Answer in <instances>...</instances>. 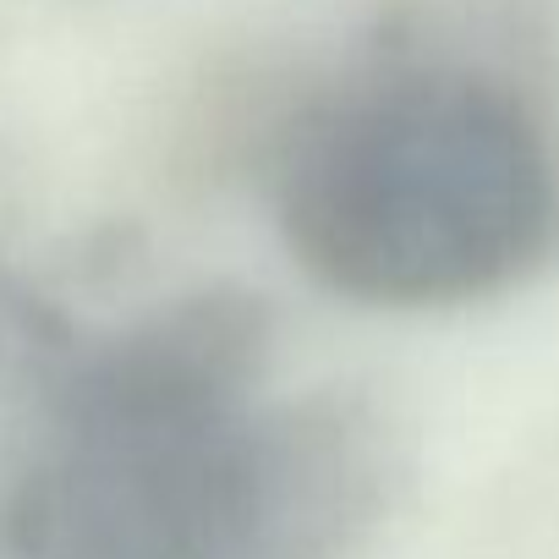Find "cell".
<instances>
[{"label":"cell","instance_id":"6da1fadb","mask_svg":"<svg viewBox=\"0 0 559 559\" xmlns=\"http://www.w3.org/2000/svg\"><path fill=\"white\" fill-rule=\"evenodd\" d=\"M269 313L209 286L83 330L7 439L17 559H346L395 483L384 417L341 390L263 395Z\"/></svg>","mask_w":559,"mask_h":559},{"label":"cell","instance_id":"7a4b0ae2","mask_svg":"<svg viewBox=\"0 0 559 559\" xmlns=\"http://www.w3.org/2000/svg\"><path fill=\"white\" fill-rule=\"evenodd\" d=\"M297 263L368 308H461L559 247L548 110L504 61L395 39L313 94L274 148Z\"/></svg>","mask_w":559,"mask_h":559},{"label":"cell","instance_id":"3957f363","mask_svg":"<svg viewBox=\"0 0 559 559\" xmlns=\"http://www.w3.org/2000/svg\"><path fill=\"white\" fill-rule=\"evenodd\" d=\"M78 341L83 324H72L23 274L0 269V439H12L23 417L50 395Z\"/></svg>","mask_w":559,"mask_h":559}]
</instances>
